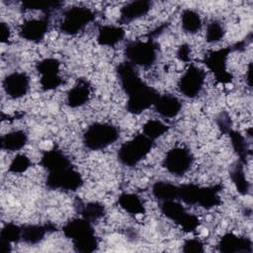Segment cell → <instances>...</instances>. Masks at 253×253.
<instances>
[{"label":"cell","mask_w":253,"mask_h":253,"mask_svg":"<svg viewBox=\"0 0 253 253\" xmlns=\"http://www.w3.org/2000/svg\"><path fill=\"white\" fill-rule=\"evenodd\" d=\"M45 184L51 190L77 191L83 185V178L73 165L47 173Z\"/></svg>","instance_id":"9"},{"label":"cell","mask_w":253,"mask_h":253,"mask_svg":"<svg viewBox=\"0 0 253 253\" xmlns=\"http://www.w3.org/2000/svg\"><path fill=\"white\" fill-rule=\"evenodd\" d=\"M28 142V134L23 129L11 130L1 136V148L7 151H19Z\"/></svg>","instance_id":"22"},{"label":"cell","mask_w":253,"mask_h":253,"mask_svg":"<svg viewBox=\"0 0 253 253\" xmlns=\"http://www.w3.org/2000/svg\"><path fill=\"white\" fill-rule=\"evenodd\" d=\"M119 206L127 213L137 215L145 212V207L139 196L133 193H123L118 198Z\"/></svg>","instance_id":"23"},{"label":"cell","mask_w":253,"mask_h":253,"mask_svg":"<svg viewBox=\"0 0 253 253\" xmlns=\"http://www.w3.org/2000/svg\"><path fill=\"white\" fill-rule=\"evenodd\" d=\"M62 231L64 235L71 240L76 252L91 253L98 247V239L92 222L83 217L73 218L67 221Z\"/></svg>","instance_id":"2"},{"label":"cell","mask_w":253,"mask_h":253,"mask_svg":"<svg viewBox=\"0 0 253 253\" xmlns=\"http://www.w3.org/2000/svg\"><path fill=\"white\" fill-rule=\"evenodd\" d=\"M41 164L47 173L58 171L72 165L70 159L65 155V153L57 148L44 151L41 158Z\"/></svg>","instance_id":"19"},{"label":"cell","mask_w":253,"mask_h":253,"mask_svg":"<svg viewBox=\"0 0 253 253\" xmlns=\"http://www.w3.org/2000/svg\"><path fill=\"white\" fill-rule=\"evenodd\" d=\"M229 52V48H219L210 52L205 59L208 68L214 74L215 78L222 83H227L231 79V75L227 71Z\"/></svg>","instance_id":"13"},{"label":"cell","mask_w":253,"mask_h":253,"mask_svg":"<svg viewBox=\"0 0 253 253\" xmlns=\"http://www.w3.org/2000/svg\"><path fill=\"white\" fill-rule=\"evenodd\" d=\"M153 144L154 141L143 133L136 134L121 145L118 150V159L125 166H135L148 155Z\"/></svg>","instance_id":"4"},{"label":"cell","mask_w":253,"mask_h":253,"mask_svg":"<svg viewBox=\"0 0 253 253\" xmlns=\"http://www.w3.org/2000/svg\"><path fill=\"white\" fill-rule=\"evenodd\" d=\"M126 61L134 67H149L157 59V44L150 41H131L128 42L124 49Z\"/></svg>","instance_id":"5"},{"label":"cell","mask_w":253,"mask_h":253,"mask_svg":"<svg viewBox=\"0 0 253 253\" xmlns=\"http://www.w3.org/2000/svg\"><path fill=\"white\" fill-rule=\"evenodd\" d=\"M225 35V29L223 25L217 21L213 20L210 22L206 28V41L210 43H214L223 39Z\"/></svg>","instance_id":"31"},{"label":"cell","mask_w":253,"mask_h":253,"mask_svg":"<svg viewBox=\"0 0 253 253\" xmlns=\"http://www.w3.org/2000/svg\"><path fill=\"white\" fill-rule=\"evenodd\" d=\"M152 194L161 202L178 200L179 186L167 181H157L152 186Z\"/></svg>","instance_id":"25"},{"label":"cell","mask_w":253,"mask_h":253,"mask_svg":"<svg viewBox=\"0 0 253 253\" xmlns=\"http://www.w3.org/2000/svg\"><path fill=\"white\" fill-rule=\"evenodd\" d=\"M117 74L121 86L127 96L126 110L129 113L139 115L153 107L159 93L140 78L133 65L127 61L119 64Z\"/></svg>","instance_id":"1"},{"label":"cell","mask_w":253,"mask_h":253,"mask_svg":"<svg viewBox=\"0 0 253 253\" xmlns=\"http://www.w3.org/2000/svg\"><path fill=\"white\" fill-rule=\"evenodd\" d=\"M155 112L165 119H172L179 115L182 109L180 99L172 94L159 95L153 105Z\"/></svg>","instance_id":"17"},{"label":"cell","mask_w":253,"mask_h":253,"mask_svg":"<svg viewBox=\"0 0 253 253\" xmlns=\"http://www.w3.org/2000/svg\"><path fill=\"white\" fill-rule=\"evenodd\" d=\"M0 38L2 42H8L11 38V30L7 23L1 22L0 24Z\"/></svg>","instance_id":"36"},{"label":"cell","mask_w":253,"mask_h":253,"mask_svg":"<svg viewBox=\"0 0 253 253\" xmlns=\"http://www.w3.org/2000/svg\"><path fill=\"white\" fill-rule=\"evenodd\" d=\"M182 250L185 253H203L205 251V247H204V243L201 240L196 238H191V239H187L183 243Z\"/></svg>","instance_id":"33"},{"label":"cell","mask_w":253,"mask_h":253,"mask_svg":"<svg viewBox=\"0 0 253 253\" xmlns=\"http://www.w3.org/2000/svg\"><path fill=\"white\" fill-rule=\"evenodd\" d=\"M160 211L168 219L177 223L187 232L195 231L200 225L199 217L190 213L181 203L177 202V200L161 202Z\"/></svg>","instance_id":"7"},{"label":"cell","mask_w":253,"mask_h":253,"mask_svg":"<svg viewBox=\"0 0 253 253\" xmlns=\"http://www.w3.org/2000/svg\"><path fill=\"white\" fill-rule=\"evenodd\" d=\"M106 213V210L104 205L98 202H89L81 206L80 214L81 217L87 219L90 222H95L101 219Z\"/></svg>","instance_id":"27"},{"label":"cell","mask_w":253,"mask_h":253,"mask_svg":"<svg viewBox=\"0 0 253 253\" xmlns=\"http://www.w3.org/2000/svg\"><path fill=\"white\" fill-rule=\"evenodd\" d=\"M95 19V13L86 6H72L66 9L59 23V30L69 36L82 32Z\"/></svg>","instance_id":"6"},{"label":"cell","mask_w":253,"mask_h":253,"mask_svg":"<svg viewBox=\"0 0 253 253\" xmlns=\"http://www.w3.org/2000/svg\"><path fill=\"white\" fill-rule=\"evenodd\" d=\"M217 248L222 253H251L252 242L246 237L226 233L220 237Z\"/></svg>","instance_id":"15"},{"label":"cell","mask_w":253,"mask_h":253,"mask_svg":"<svg viewBox=\"0 0 253 253\" xmlns=\"http://www.w3.org/2000/svg\"><path fill=\"white\" fill-rule=\"evenodd\" d=\"M190 54H191V49L190 46L186 43L182 44L179 46L178 51H177V56L180 58V60L182 61H189L190 60Z\"/></svg>","instance_id":"35"},{"label":"cell","mask_w":253,"mask_h":253,"mask_svg":"<svg viewBox=\"0 0 253 253\" xmlns=\"http://www.w3.org/2000/svg\"><path fill=\"white\" fill-rule=\"evenodd\" d=\"M31 80L23 71H13L5 76L2 85L4 92L11 99H20L27 95L30 90Z\"/></svg>","instance_id":"14"},{"label":"cell","mask_w":253,"mask_h":253,"mask_svg":"<svg viewBox=\"0 0 253 253\" xmlns=\"http://www.w3.org/2000/svg\"><path fill=\"white\" fill-rule=\"evenodd\" d=\"M37 71L40 74V84L44 91H51L62 84L60 75V61L54 57L42 59L37 63Z\"/></svg>","instance_id":"11"},{"label":"cell","mask_w":253,"mask_h":253,"mask_svg":"<svg viewBox=\"0 0 253 253\" xmlns=\"http://www.w3.org/2000/svg\"><path fill=\"white\" fill-rule=\"evenodd\" d=\"M168 130V126L160 120H149L142 126V133L155 141L157 138L164 135Z\"/></svg>","instance_id":"28"},{"label":"cell","mask_w":253,"mask_h":253,"mask_svg":"<svg viewBox=\"0 0 253 253\" xmlns=\"http://www.w3.org/2000/svg\"><path fill=\"white\" fill-rule=\"evenodd\" d=\"M32 165L31 159L25 154H18L16 155L9 164V172L15 174H22L25 173Z\"/></svg>","instance_id":"32"},{"label":"cell","mask_w":253,"mask_h":253,"mask_svg":"<svg viewBox=\"0 0 253 253\" xmlns=\"http://www.w3.org/2000/svg\"><path fill=\"white\" fill-rule=\"evenodd\" d=\"M91 97V86L85 79H79L66 94V104L70 108L84 106Z\"/></svg>","instance_id":"18"},{"label":"cell","mask_w":253,"mask_h":253,"mask_svg":"<svg viewBox=\"0 0 253 253\" xmlns=\"http://www.w3.org/2000/svg\"><path fill=\"white\" fill-rule=\"evenodd\" d=\"M182 30L190 35H195L202 30L203 20L198 11L194 9H185L181 13Z\"/></svg>","instance_id":"24"},{"label":"cell","mask_w":253,"mask_h":253,"mask_svg":"<svg viewBox=\"0 0 253 253\" xmlns=\"http://www.w3.org/2000/svg\"><path fill=\"white\" fill-rule=\"evenodd\" d=\"M126 36V31L123 27L118 25H102L98 29L97 42L103 46H115L120 43Z\"/></svg>","instance_id":"20"},{"label":"cell","mask_w":253,"mask_h":253,"mask_svg":"<svg viewBox=\"0 0 253 253\" xmlns=\"http://www.w3.org/2000/svg\"><path fill=\"white\" fill-rule=\"evenodd\" d=\"M206 83V72L200 66L191 63L178 80V90L186 98L198 97Z\"/></svg>","instance_id":"8"},{"label":"cell","mask_w":253,"mask_h":253,"mask_svg":"<svg viewBox=\"0 0 253 253\" xmlns=\"http://www.w3.org/2000/svg\"><path fill=\"white\" fill-rule=\"evenodd\" d=\"M48 15L34 17L23 22L19 29V36L25 41L39 42L45 37L49 28Z\"/></svg>","instance_id":"12"},{"label":"cell","mask_w":253,"mask_h":253,"mask_svg":"<svg viewBox=\"0 0 253 253\" xmlns=\"http://www.w3.org/2000/svg\"><path fill=\"white\" fill-rule=\"evenodd\" d=\"M61 5L62 3L59 1H42V0L25 1L22 3V7L24 10L41 11L45 15H48L52 11L60 8Z\"/></svg>","instance_id":"29"},{"label":"cell","mask_w":253,"mask_h":253,"mask_svg":"<svg viewBox=\"0 0 253 253\" xmlns=\"http://www.w3.org/2000/svg\"><path fill=\"white\" fill-rule=\"evenodd\" d=\"M194 156L183 146H176L168 150L163 158L162 165L170 174L180 177L185 175L192 167Z\"/></svg>","instance_id":"10"},{"label":"cell","mask_w":253,"mask_h":253,"mask_svg":"<svg viewBox=\"0 0 253 253\" xmlns=\"http://www.w3.org/2000/svg\"><path fill=\"white\" fill-rule=\"evenodd\" d=\"M152 3L147 0H135L127 2L120 10V22L128 24L145 16L151 9Z\"/></svg>","instance_id":"16"},{"label":"cell","mask_w":253,"mask_h":253,"mask_svg":"<svg viewBox=\"0 0 253 253\" xmlns=\"http://www.w3.org/2000/svg\"><path fill=\"white\" fill-rule=\"evenodd\" d=\"M53 227L50 224H29L22 226L21 240L27 244L40 243L47 233L53 231Z\"/></svg>","instance_id":"21"},{"label":"cell","mask_w":253,"mask_h":253,"mask_svg":"<svg viewBox=\"0 0 253 253\" xmlns=\"http://www.w3.org/2000/svg\"><path fill=\"white\" fill-rule=\"evenodd\" d=\"M231 135V140H232V144L235 148V150L237 151V153L241 156L242 154L245 153V142H244V138L239 134V133H236V132H233Z\"/></svg>","instance_id":"34"},{"label":"cell","mask_w":253,"mask_h":253,"mask_svg":"<svg viewBox=\"0 0 253 253\" xmlns=\"http://www.w3.org/2000/svg\"><path fill=\"white\" fill-rule=\"evenodd\" d=\"M120 130L110 123H94L83 133V144L90 150H102L118 140Z\"/></svg>","instance_id":"3"},{"label":"cell","mask_w":253,"mask_h":253,"mask_svg":"<svg viewBox=\"0 0 253 253\" xmlns=\"http://www.w3.org/2000/svg\"><path fill=\"white\" fill-rule=\"evenodd\" d=\"M22 235V226H19L15 223H6L0 232L1 239V251L6 253L10 251L11 243H15L21 240Z\"/></svg>","instance_id":"26"},{"label":"cell","mask_w":253,"mask_h":253,"mask_svg":"<svg viewBox=\"0 0 253 253\" xmlns=\"http://www.w3.org/2000/svg\"><path fill=\"white\" fill-rule=\"evenodd\" d=\"M230 178L240 194L246 195L249 192L250 184L246 178L244 168L241 164H237L232 168L230 172Z\"/></svg>","instance_id":"30"}]
</instances>
